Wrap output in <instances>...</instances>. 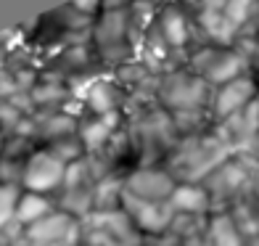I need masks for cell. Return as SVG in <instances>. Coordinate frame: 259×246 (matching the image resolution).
<instances>
[{
    "label": "cell",
    "mask_w": 259,
    "mask_h": 246,
    "mask_svg": "<svg viewBox=\"0 0 259 246\" xmlns=\"http://www.w3.org/2000/svg\"><path fill=\"white\" fill-rule=\"evenodd\" d=\"M233 151L211 133H198L191 138H183L178 148L169 154L167 172L178 183H204L222 161H228Z\"/></svg>",
    "instance_id": "cell-1"
},
{
    "label": "cell",
    "mask_w": 259,
    "mask_h": 246,
    "mask_svg": "<svg viewBox=\"0 0 259 246\" xmlns=\"http://www.w3.org/2000/svg\"><path fill=\"white\" fill-rule=\"evenodd\" d=\"M188 66H191V72L196 77H201L211 88H220L235 77L249 74V58L243 56L241 48H235V45H230V48H225V45L198 48V51H193Z\"/></svg>",
    "instance_id": "cell-2"
},
{
    "label": "cell",
    "mask_w": 259,
    "mask_h": 246,
    "mask_svg": "<svg viewBox=\"0 0 259 246\" xmlns=\"http://www.w3.org/2000/svg\"><path fill=\"white\" fill-rule=\"evenodd\" d=\"M214 88L206 85L201 77H196L191 69H175L172 74H164L161 85H159V98L172 114L178 111H198L206 109L209 111V101Z\"/></svg>",
    "instance_id": "cell-3"
},
{
    "label": "cell",
    "mask_w": 259,
    "mask_h": 246,
    "mask_svg": "<svg viewBox=\"0 0 259 246\" xmlns=\"http://www.w3.org/2000/svg\"><path fill=\"white\" fill-rule=\"evenodd\" d=\"M66 164L58 159L51 148H37L27 156V161L21 164V191L29 193H51L56 188H61L64 183Z\"/></svg>",
    "instance_id": "cell-4"
},
{
    "label": "cell",
    "mask_w": 259,
    "mask_h": 246,
    "mask_svg": "<svg viewBox=\"0 0 259 246\" xmlns=\"http://www.w3.org/2000/svg\"><path fill=\"white\" fill-rule=\"evenodd\" d=\"M256 98H259V79L251 72L243 74V77H235V79L225 82V85L214 88L211 101H209V116L214 125L225 122L238 111H243Z\"/></svg>",
    "instance_id": "cell-5"
},
{
    "label": "cell",
    "mask_w": 259,
    "mask_h": 246,
    "mask_svg": "<svg viewBox=\"0 0 259 246\" xmlns=\"http://www.w3.org/2000/svg\"><path fill=\"white\" fill-rule=\"evenodd\" d=\"M175 185H178V180H175L167 170L138 167L124 178V193L135 196V198H143V201L167 204L172 191H175Z\"/></svg>",
    "instance_id": "cell-6"
},
{
    "label": "cell",
    "mask_w": 259,
    "mask_h": 246,
    "mask_svg": "<svg viewBox=\"0 0 259 246\" xmlns=\"http://www.w3.org/2000/svg\"><path fill=\"white\" fill-rule=\"evenodd\" d=\"M122 212L133 220V225L138 228L140 236H164L169 230V222L175 212L169 204H154V201H143L130 193H122Z\"/></svg>",
    "instance_id": "cell-7"
},
{
    "label": "cell",
    "mask_w": 259,
    "mask_h": 246,
    "mask_svg": "<svg viewBox=\"0 0 259 246\" xmlns=\"http://www.w3.org/2000/svg\"><path fill=\"white\" fill-rule=\"evenodd\" d=\"M119 122H122L119 111L106 114V116H88V119H82L77 125V138L82 143V151H88V154L103 151L114 140L116 130H119Z\"/></svg>",
    "instance_id": "cell-8"
},
{
    "label": "cell",
    "mask_w": 259,
    "mask_h": 246,
    "mask_svg": "<svg viewBox=\"0 0 259 246\" xmlns=\"http://www.w3.org/2000/svg\"><path fill=\"white\" fill-rule=\"evenodd\" d=\"M156 32L164 40L169 51H183L191 43V21H188V14L180 6H164L161 14L156 16Z\"/></svg>",
    "instance_id": "cell-9"
},
{
    "label": "cell",
    "mask_w": 259,
    "mask_h": 246,
    "mask_svg": "<svg viewBox=\"0 0 259 246\" xmlns=\"http://www.w3.org/2000/svg\"><path fill=\"white\" fill-rule=\"evenodd\" d=\"M167 204L175 215L206 217L211 212V198H209V193L201 183H178Z\"/></svg>",
    "instance_id": "cell-10"
},
{
    "label": "cell",
    "mask_w": 259,
    "mask_h": 246,
    "mask_svg": "<svg viewBox=\"0 0 259 246\" xmlns=\"http://www.w3.org/2000/svg\"><path fill=\"white\" fill-rule=\"evenodd\" d=\"M119 101H122V93L119 88L109 82L106 77L101 79H93V85L82 93V103L93 116H106V114H114L119 111Z\"/></svg>",
    "instance_id": "cell-11"
},
{
    "label": "cell",
    "mask_w": 259,
    "mask_h": 246,
    "mask_svg": "<svg viewBox=\"0 0 259 246\" xmlns=\"http://www.w3.org/2000/svg\"><path fill=\"white\" fill-rule=\"evenodd\" d=\"M204 246H246L243 236L230 212H211L206 220Z\"/></svg>",
    "instance_id": "cell-12"
},
{
    "label": "cell",
    "mask_w": 259,
    "mask_h": 246,
    "mask_svg": "<svg viewBox=\"0 0 259 246\" xmlns=\"http://www.w3.org/2000/svg\"><path fill=\"white\" fill-rule=\"evenodd\" d=\"M53 209H56V204L51 201L48 196L21 191V193H19V201H16L14 222H16L19 228H29L32 222H37V220H42V217H48Z\"/></svg>",
    "instance_id": "cell-13"
},
{
    "label": "cell",
    "mask_w": 259,
    "mask_h": 246,
    "mask_svg": "<svg viewBox=\"0 0 259 246\" xmlns=\"http://www.w3.org/2000/svg\"><path fill=\"white\" fill-rule=\"evenodd\" d=\"M256 11H259V0H225V16L230 21V27L235 29V34L249 24V19Z\"/></svg>",
    "instance_id": "cell-14"
},
{
    "label": "cell",
    "mask_w": 259,
    "mask_h": 246,
    "mask_svg": "<svg viewBox=\"0 0 259 246\" xmlns=\"http://www.w3.org/2000/svg\"><path fill=\"white\" fill-rule=\"evenodd\" d=\"M19 193H21V188L16 183H0V230H6L8 225H14Z\"/></svg>",
    "instance_id": "cell-15"
},
{
    "label": "cell",
    "mask_w": 259,
    "mask_h": 246,
    "mask_svg": "<svg viewBox=\"0 0 259 246\" xmlns=\"http://www.w3.org/2000/svg\"><path fill=\"white\" fill-rule=\"evenodd\" d=\"M246 58H249V72H259V34L254 40H249V51H246Z\"/></svg>",
    "instance_id": "cell-16"
},
{
    "label": "cell",
    "mask_w": 259,
    "mask_h": 246,
    "mask_svg": "<svg viewBox=\"0 0 259 246\" xmlns=\"http://www.w3.org/2000/svg\"><path fill=\"white\" fill-rule=\"evenodd\" d=\"M101 3L103 0H74L72 8L77 14H96V11H101Z\"/></svg>",
    "instance_id": "cell-17"
},
{
    "label": "cell",
    "mask_w": 259,
    "mask_h": 246,
    "mask_svg": "<svg viewBox=\"0 0 259 246\" xmlns=\"http://www.w3.org/2000/svg\"><path fill=\"white\" fill-rule=\"evenodd\" d=\"M133 0H103L101 3V11L103 14H111V11H127Z\"/></svg>",
    "instance_id": "cell-18"
},
{
    "label": "cell",
    "mask_w": 259,
    "mask_h": 246,
    "mask_svg": "<svg viewBox=\"0 0 259 246\" xmlns=\"http://www.w3.org/2000/svg\"><path fill=\"white\" fill-rule=\"evenodd\" d=\"M159 246H183V243H180V241H175V238H169V236H164Z\"/></svg>",
    "instance_id": "cell-19"
}]
</instances>
